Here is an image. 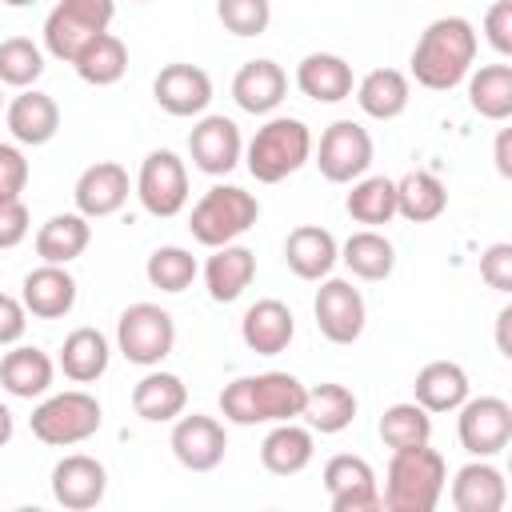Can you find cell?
I'll return each mask as SVG.
<instances>
[{
    "mask_svg": "<svg viewBox=\"0 0 512 512\" xmlns=\"http://www.w3.org/2000/svg\"><path fill=\"white\" fill-rule=\"evenodd\" d=\"M476 28L464 16H440L432 20L416 48H412V76L420 88L428 92H452L456 84L468 80L472 64H476Z\"/></svg>",
    "mask_w": 512,
    "mask_h": 512,
    "instance_id": "1",
    "label": "cell"
},
{
    "mask_svg": "<svg viewBox=\"0 0 512 512\" xmlns=\"http://www.w3.org/2000/svg\"><path fill=\"white\" fill-rule=\"evenodd\" d=\"M308 384H300L292 372H256V376H236L220 392V412L224 420L252 428V424H280V420H300L304 412Z\"/></svg>",
    "mask_w": 512,
    "mask_h": 512,
    "instance_id": "2",
    "label": "cell"
},
{
    "mask_svg": "<svg viewBox=\"0 0 512 512\" xmlns=\"http://www.w3.org/2000/svg\"><path fill=\"white\" fill-rule=\"evenodd\" d=\"M448 484V464L436 448L416 444V448H396L384 472V492L380 508L388 512H432L444 496Z\"/></svg>",
    "mask_w": 512,
    "mask_h": 512,
    "instance_id": "3",
    "label": "cell"
},
{
    "mask_svg": "<svg viewBox=\"0 0 512 512\" xmlns=\"http://www.w3.org/2000/svg\"><path fill=\"white\" fill-rule=\"evenodd\" d=\"M308 160H312V132L296 116L264 120L244 148V164H248L252 180H260V184H280L292 172H300Z\"/></svg>",
    "mask_w": 512,
    "mask_h": 512,
    "instance_id": "4",
    "label": "cell"
},
{
    "mask_svg": "<svg viewBox=\"0 0 512 512\" xmlns=\"http://www.w3.org/2000/svg\"><path fill=\"white\" fill-rule=\"evenodd\" d=\"M256 220H260V200L248 188H240V184H212L192 204L188 228H192L196 244L220 248V244L240 240Z\"/></svg>",
    "mask_w": 512,
    "mask_h": 512,
    "instance_id": "5",
    "label": "cell"
},
{
    "mask_svg": "<svg viewBox=\"0 0 512 512\" xmlns=\"http://www.w3.org/2000/svg\"><path fill=\"white\" fill-rule=\"evenodd\" d=\"M100 400L84 388H68V392H52V396H40V404L32 408V436L40 444H52V448H72V444H84L88 436L100 432Z\"/></svg>",
    "mask_w": 512,
    "mask_h": 512,
    "instance_id": "6",
    "label": "cell"
},
{
    "mask_svg": "<svg viewBox=\"0 0 512 512\" xmlns=\"http://www.w3.org/2000/svg\"><path fill=\"white\" fill-rule=\"evenodd\" d=\"M116 348H120V356L128 364L156 368L176 348V320H172V312L152 304V300L128 304L120 312V320H116Z\"/></svg>",
    "mask_w": 512,
    "mask_h": 512,
    "instance_id": "7",
    "label": "cell"
},
{
    "mask_svg": "<svg viewBox=\"0 0 512 512\" xmlns=\"http://www.w3.org/2000/svg\"><path fill=\"white\" fill-rule=\"evenodd\" d=\"M112 16H116V0H56V8L44 20L48 56L72 64L88 40L108 32Z\"/></svg>",
    "mask_w": 512,
    "mask_h": 512,
    "instance_id": "8",
    "label": "cell"
},
{
    "mask_svg": "<svg viewBox=\"0 0 512 512\" xmlns=\"http://www.w3.org/2000/svg\"><path fill=\"white\" fill-rule=\"evenodd\" d=\"M136 196L144 204L148 216L156 220H172L184 212L188 204V168L172 148H156L144 156L140 172H136Z\"/></svg>",
    "mask_w": 512,
    "mask_h": 512,
    "instance_id": "9",
    "label": "cell"
},
{
    "mask_svg": "<svg viewBox=\"0 0 512 512\" xmlns=\"http://www.w3.org/2000/svg\"><path fill=\"white\" fill-rule=\"evenodd\" d=\"M456 436H460V448L468 456H496L508 448L512 440V404L500 400V396H468L460 408H456Z\"/></svg>",
    "mask_w": 512,
    "mask_h": 512,
    "instance_id": "10",
    "label": "cell"
},
{
    "mask_svg": "<svg viewBox=\"0 0 512 512\" xmlns=\"http://www.w3.org/2000/svg\"><path fill=\"white\" fill-rule=\"evenodd\" d=\"M316 168L332 184H352L372 168V136L356 120H332L316 144Z\"/></svg>",
    "mask_w": 512,
    "mask_h": 512,
    "instance_id": "11",
    "label": "cell"
},
{
    "mask_svg": "<svg viewBox=\"0 0 512 512\" xmlns=\"http://www.w3.org/2000/svg\"><path fill=\"white\" fill-rule=\"evenodd\" d=\"M312 312H316L320 336L332 340V344H356L360 332H364V320H368L360 288L352 280H340V276H324L320 280Z\"/></svg>",
    "mask_w": 512,
    "mask_h": 512,
    "instance_id": "12",
    "label": "cell"
},
{
    "mask_svg": "<svg viewBox=\"0 0 512 512\" xmlns=\"http://www.w3.org/2000/svg\"><path fill=\"white\" fill-rule=\"evenodd\" d=\"M324 492H328L332 512H372V508H380L376 472L356 452H340L324 464Z\"/></svg>",
    "mask_w": 512,
    "mask_h": 512,
    "instance_id": "13",
    "label": "cell"
},
{
    "mask_svg": "<svg viewBox=\"0 0 512 512\" xmlns=\"http://www.w3.org/2000/svg\"><path fill=\"white\" fill-rule=\"evenodd\" d=\"M188 156L204 176H228L244 156V136L228 116H200L188 132Z\"/></svg>",
    "mask_w": 512,
    "mask_h": 512,
    "instance_id": "14",
    "label": "cell"
},
{
    "mask_svg": "<svg viewBox=\"0 0 512 512\" xmlns=\"http://www.w3.org/2000/svg\"><path fill=\"white\" fill-rule=\"evenodd\" d=\"M168 444H172V456L188 472H212V468H220V460L228 452L224 424L216 416H200V412H192V416L180 412L176 424H172Z\"/></svg>",
    "mask_w": 512,
    "mask_h": 512,
    "instance_id": "15",
    "label": "cell"
},
{
    "mask_svg": "<svg viewBox=\"0 0 512 512\" xmlns=\"http://www.w3.org/2000/svg\"><path fill=\"white\" fill-rule=\"evenodd\" d=\"M152 96L168 116H204L212 104V76L200 64H164L152 80Z\"/></svg>",
    "mask_w": 512,
    "mask_h": 512,
    "instance_id": "16",
    "label": "cell"
},
{
    "mask_svg": "<svg viewBox=\"0 0 512 512\" xmlns=\"http://www.w3.org/2000/svg\"><path fill=\"white\" fill-rule=\"evenodd\" d=\"M132 192V180H128V168L116 164V160H96L88 164L80 176H76V188H72V200H76V212L88 216V220H100V216H112L124 208Z\"/></svg>",
    "mask_w": 512,
    "mask_h": 512,
    "instance_id": "17",
    "label": "cell"
},
{
    "mask_svg": "<svg viewBox=\"0 0 512 512\" xmlns=\"http://www.w3.org/2000/svg\"><path fill=\"white\" fill-rule=\"evenodd\" d=\"M108 492V472L96 456H84V452H72L64 460H56L52 468V496L60 508H72V512H88L104 500Z\"/></svg>",
    "mask_w": 512,
    "mask_h": 512,
    "instance_id": "18",
    "label": "cell"
},
{
    "mask_svg": "<svg viewBox=\"0 0 512 512\" xmlns=\"http://www.w3.org/2000/svg\"><path fill=\"white\" fill-rule=\"evenodd\" d=\"M20 300L28 308V316L36 320H60L76 308V280L68 272V264H40L24 276L20 284Z\"/></svg>",
    "mask_w": 512,
    "mask_h": 512,
    "instance_id": "19",
    "label": "cell"
},
{
    "mask_svg": "<svg viewBox=\"0 0 512 512\" xmlns=\"http://www.w3.org/2000/svg\"><path fill=\"white\" fill-rule=\"evenodd\" d=\"M4 124L16 144L40 148L60 132V104L40 88H20V96H12V104L4 108Z\"/></svg>",
    "mask_w": 512,
    "mask_h": 512,
    "instance_id": "20",
    "label": "cell"
},
{
    "mask_svg": "<svg viewBox=\"0 0 512 512\" xmlns=\"http://www.w3.org/2000/svg\"><path fill=\"white\" fill-rule=\"evenodd\" d=\"M292 336H296V316L284 300H272V296L256 300L240 320V340L256 356H280L292 344Z\"/></svg>",
    "mask_w": 512,
    "mask_h": 512,
    "instance_id": "21",
    "label": "cell"
},
{
    "mask_svg": "<svg viewBox=\"0 0 512 512\" xmlns=\"http://www.w3.org/2000/svg\"><path fill=\"white\" fill-rule=\"evenodd\" d=\"M288 96V72L276 60H248L232 76V100L252 116H272Z\"/></svg>",
    "mask_w": 512,
    "mask_h": 512,
    "instance_id": "22",
    "label": "cell"
},
{
    "mask_svg": "<svg viewBox=\"0 0 512 512\" xmlns=\"http://www.w3.org/2000/svg\"><path fill=\"white\" fill-rule=\"evenodd\" d=\"M56 380V364L44 348H32V344H12V352H4L0 360V388L16 400H40L48 396Z\"/></svg>",
    "mask_w": 512,
    "mask_h": 512,
    "instance_id": "23",
    "label": "cell"
},
{
    "mask_svg": "<svg viewBox=\"0 0 512 512\" xmlns=\"http://www.w3.org/2000/svg\"><path fill=\"white\" fill-rule=\"evenodd\" d=\"M296 88L316 100V104H340L352 96L356 88V76H352V64L336 52H308L300 64H296Z\"/></svg>",
    "mask_w": 512,
    "mask_h": 512,
    "instance_id": "24",
    "label": "cell"
},
{
    "mask_svg": "<svg viewBox=\"0 0 512 512\" xmlns=\"http://www.w3.org/2000/svg\"><path fill=\"white\" fill-rule=\"evenodd\" d=\"M336 260H340V244H336V236H332L328 228H320V224H300V228H292L288 240H284V264H288L300 280H324V276H332Z\"/></svg>",
    "mask_w": 512,
    "mask_h": 512,
    "instance_id": "25",
    "label": "cell"
},
{
    "mask_svg": "<svg viewBox=\"0 0 512 512\" xmlns=\"http://www.w3.org/2000/svg\"><path fill=\"white\" fill-rule=\"evenodd\" d=\"M256 280V252L244 244H220L212 248L208 264H204V288L216 304H232L244 296V288Z\"/></svg>",
    "mask_w": 512,
    "mask_h": 512,
    "instance_id": "26",
    "label": "cell"
},
{
    "mask_svg": "<svg viewBox=\"0 0 512 512\" xmlns=\"http://www.w3.org/2000/svg\"><path fill=\"white\" fill-rule=\"evenodd\" d=\"M412 400L440 416V412H456L464 400H468V372L456 364V360H432L416 372L412 380Z\"/></svg>",
    "mask_w": 512,
    "mask_h": 512,
    "instance_id": "27",
    "label": "cell"
},
{
    "mask_svg": "<svg viewBox=\"0 0 512 512\" xmlns=\"http://www.w3.org/2000/svg\"><path fill=\"white\" fill-rule=\"evenodd\" d=\"M132 408L148 424H168L188 408V388L176 372H164L160 364L148 368L132 388Z\"/></svg>",
    "mask_w": 512,
    "mask_h": 512,
    "instance_id": "28",
    "label": "cell"
},
{
    "mask_svg": "<svg viewBox=\"0 0 512 512\" xmlns=\"http://www.w3.org/2000/svg\"><path fill=\"white\" fill-rule=\"evenodd\" d=\"M508 504V484L504 472L488 460H472L456 472L452 480V508L456 512H500Z\"/></svg>",
    "mask_w": 512,
    "mask_h": 512,
    "instance_id": "29",
    "label": "cell"
},
{
    "mask_svg": "<svg viewBox=\"0 0 512 512\" xmlns=\"http://www.w3.org/2000/svg\"><path fill=\"white\" fill-rule=\"evenodd\" d=\"M356 104L372 120H396L412 100V80L400 68H372L356 80Z\"/></svg>",
    "mask_w": 512,
    "mask_h": 512,
    "instance_id": "30",
    "label": "cell"
},
{
    "mask_svg": "<svg viewBox=\"0 0 512 512\" xmlns=\"http://www.w3.org/2000/svg\"><path fill=\"white\" fill-rule=\"evenodd\" d=\"M108 360H112V344L100 328H72L60 344L56 364L72 384H92L108 372Z\"/></svg>",
    "mask_w": 512,
    "mask_h": 512,
    "instance_id": "31",
    "label": "cell"
},
{
    "mask_svg": "<svg viewBox=\"0 0 512 512\" xmlns=\"http://www.w3.org/2000/svg\"><path fill=\"white\" fill-rule=\"evenodd\" d=\"M312 452H316L312 428H300L296 420H280V424H272V432L260 444V464L272 476H296L312 464Z\"/></svg>",
    "mask_w": 512,
    "mask_h": 512,
    "instance_id": "32",
    "label": "cell"
},
{
    "mask_svg": "<svg viewBox=\"0 0 512 512\" xmlns=\"http://www.w3.org/2000/svg\"><path fill=\"white\" fill-rule=\"evenodd\" d=\"M92 244V224L80 212H60L40 224L36 232V256L40 264H72Z\"/></svg>",
    "mask_w": 512,
    "mask_h": 512,
    "instance_id": "33",
    "label": "cell"
},
{
    "mask_svg": "<svg viewBox=\"0 0 512 512\" xmlns=\"http://www.w3.org/2000/svg\"><path fill=\"white\" fill-rule=\"evenodd\" d=\"M340 260H344V268H348L352 276H360V280H388L392 268H396V248H392V240H388L384 232L360 228V232H352V236L340 244Z\"/></svg>",
    "mask_w": 512,
    "mask_h": 512,
    "instance_id": "34",
    "label": "cell"
},
{
    "mask_svg": "<svg viewBox=\"0 0 512 512\" xmlns=\"http://www.w3.org/2000/svg\"><path fill=\"white\" fill-rule=\"evenodd\" d=\"M356 396H352V388H344V384H316V388H308V396H304V420H308V428L312 432H320V436H336V432H344L352 420H356Z\"/></svg>",
    "mask_w": 512,
    "mask_h": 512,
    "instance_id": "35",
    "label": "cell"
},
{
    "mask_svg": "<svg viewBox=\"0 0 512 512\" xmlns=\"http://www.w3.org/2000/svg\"><path fill=\"white\" fill-rule=\"evenodd\" d=\"M448 208V188L440 176L432 172H404L396 180V216L412 220V224H428L436 216H444Z\"/></svg>",
    "mask_w": 512,
    "mask_h": 512,
    "instance_id": "36",
    "label": "cell"
},
{
    "mask_svg": "<svg viewBox=\"0 0 512 512\" xmlns=\"http://www.w3.org/2000/svg\"><path fill=\"white\" fill-rule=\"evenodd\" d=\"M72 68H76V76H80L84 84L108 88V84H116V80L128 72V48H124L120 36L100 32L96 40H88V44L80 48V56L72 60Z\"/></svg>",
    "mask_w": 512,
    "mask_h": 512,
    "instance_id": "37",
    "label": "cell"
},
{
    "mask_svg": "<svg viewBox=\"0 0 512 512\" xmlns=\"http://www.w3.org/2000/svg\"><path fill=\"white\" fill-rule=\"evenodd\" d=\"M468 104L484 120L512 116V64H484L468 72Z\"/></svg>",
    "mask_w": 512,
    "mask_h": 512,
    "instance_id": "38",
    "label": "cell"
},
{
    "mask_svg": "<svg viewBox=\"0 0 512 512\" xmlns=\"http://www.w3.org/2000/svg\"><path fill=\"white\" fill-rule=\"evenodd\" d=\"M344 208L356 224H368V228L392 224V216H396V180L364 172L360 180H352V192H348Z\"/></svg>",
    "mask_w": 512,
    "mask_h": 512,
    "instance_id": "39",
    "label": "cell"
},
{
    "mask_svg": "<svg viewBox=\"0 0 512 512\" xmlns=\"http://www.w3.org/2000/svg\"><path fill=\"white\" fill-rule=\"evenodd\" d=\"M432 436V412H424L416 400H400L392 408H384L380 416V440L396 452V448H416L428 444Z\"/></svg>",
    "mask_w": 512,
    "mask_h": 512,
    "instance_id": "40",
    "label": "cell"
},
{
    "mask_svg": "<svg viewBox=\"0 0 512 512\" xmlns=\"http://www.w3.org/2000/svg\"><path fill=\"white\" fill-rule=\"evenodd\" d=\"M196 272H200L196 256H192L188 248H180V244H164V248H156V252L148 256V264H144L148 284L160 288V292H184V288L196 280Z\"/></svg>",
    "mask_w": 512,
    "mask_h": 512,
    "instance_id": "41",
    "label": "cell"
},
{
    "mask_svg": "<svg viewBox=\"0 0 512 512\" xmlns=\"http://www.w3.org/2000/svg\"><path fill=\"white\" fill-rule=\"evenodd\" d=\"M44 76V52L28 36L0 40V84L8 88H32Z\"/></svg>",
    "mask_w": 512,
    "mask_h": 512,
    "instance_id": "42",
    "label": "cell"
},
{
    "mask_svg": "<svg viewBox=\"0 0 512 512\" xmlns=\"http://www.w3.org/2000/svg\"><path fill=\"white\" fill-rule=\"evenodd\" d=\"M216 16L232 36H260L272 24V0H216Z\"/></svg>",
    "mask_w": 512,
    "mask_h": 512,
    "instance_id": "43",
    "label": "cell"
},
{
    "mask_svg": "<svg viewBox=\"0 0 512 512\" xmlns=\"http://www.w3.org/2000/svg\"><path fill=\"white\" fill-rule=\"evenodd\" d=\"M28 188V156L20 144L0 140V200H16Z\"/></svg>",
    "mask_w": 512,
    "mask_h": 512,
    "instance_id": "44",
    "label": "cell"
},
{
    "mask_svg": "<svg viewBox=\"0 0 512 512\" xmlns=\"http://www.w3.org/2000/svg\"><path fill=\"white\" fill-rule=\"evenodd\" d=\"M480 280L496 292H512V244H488L480 256Z\"/></svg>",
    "mask_w": 512,
    "mask_h": 512,
    "instance_id": "45",
    "label": "cell"
},
{
    "mask_svg": "<svg viewBox=\"0 0 512 512\" xmlns=\"http://www.w3.org/2000/svg\"><path fill=\"white\" fill-rule=\"evenodd\" d=\"M32 228V216H28V204L16 196V200H0V252L4 248H16Z\"/></svg>",
    "mask_w": 512,
    "mask_h": 512,
    "instance_id": "46",
    "label": "cell"
},
{
    "mask_svg": "<svg viewBox=\"0 0 512 512\" xmlns=\"http://www.w3.org/2000/svg\"><path fill=\"white\" fill-rule=\"evenodd\" d=\"M484 36L500 56H512V0H496L484 16Z\"/></svg>",
    "mask_w": 512,
    "mask_h": 512,
    "instance_id": "47",
    "label": "cell"
},
{
    "mask_svg": "<svg viewBox=\"0 0 512 512\" xmlns=\"http://www.w3.org/2000/svg\"><path fill=\"white\" fill-rule=\"evenodd\" d=\"M24 328H28V308H24V300L0 292V348L20 344V340H24Z\"/></svg>",
    "mask_w": 512,
    "mask_h": 512,
    "instance_id": "48",
    "label": "cell"
},
{
    "mask_svg": "<svg viewBox=\"0 0 512 512\" xmlns=\"http://www.w3.org/2000/svg\"><path fill=\"white\" fill-rule=\"evenodd\" d=\"M508 140H512V132H508V128H500V136H496V172H500V176H512V160H508Z\"/></svg>",
    "mask_w": 512,
    "mask_h": 512,
    "instance_id": "49",
    "label": "cell"
},
{
    "mask_svg": "<svg viewBox=\"0 0 512 512\" xmlns=\"http://www.w3.org/2000/svg\"><path fill=\"white\" fill-rule=\"evenodd\" d=\"M508 320H512V308H500V316H496V348H500V356H512V344H508Z\"/></svg>",
    "mask_w": 512,
    "mask_h": 512,
    "instance_id": "50",
    "label": "cell"
},
{
    "mask_svg": "<svg viewBox=\"0 0 512 512\" xmlns=\"http://www.w3.org/2000/svg\"><path fill=\"white\" fill-rule=\"evenodd\" d=\"M12 432H16V420H12V408L0 400V448L12 440Z\"/></svg>",
    "mask_w": 512,
    "mask_h": 512,
    "instance_id": "51",
    "label": "cell"
},
{
    "mask_svg": "<svg viewBox=\"0 0 512 512\" xmlns=\"http://www.w3.org/2000/svg\"><path fill=\"white\" fill-rule=\"evenodd\" d=\"M0 4H8V8H28V4H36V0H0Z\"/></svg>",
    "mask_w": 512,
    "mask_h": 512,
    "instance_id": "52",
    "label": "cell"
},
{
    "mask_svg": "<svg viewBox=\"0 0 512 512\" xmlns=\"http://www.w3.org/2000/svg\"><path fill=\"white\" fill-rule=\"evenodd\" d=\"M0 108H4V96H0Z\"/></svg>",
    "mask_w": 512,
    "mask_h": 512,
    "instance_id": "53",
    "label": "cell"
},
{
    "mask_svg": "<svg viewBox=\"0 0 512 512\" xmlns=\"http://www.w3.org/2000/svg\"><path fill=\"white\" fill-rule=\"evenodd\" d=\"M136 4H144V0H136Z\"/></svg>",
    "mask_w": 512,
    "mask_h": 512,
    "instance_id": "54",
    "label": "cell"
}]
</instances>
